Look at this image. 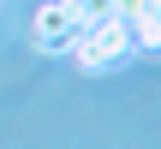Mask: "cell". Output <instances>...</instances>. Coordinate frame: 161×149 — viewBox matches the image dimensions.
<instances>
[{
    "label": "cell",
    "mask_w": 161,
    "mask_h": 149,
    "mask_svg": "<svg viewBox=\"0 0 161 149\" xmlns=\"http://www.w3.org/2000/svg\"><path fill=\"white\" fill-rule=\"evenodd\" d=\"M143 6H149V0H108V12H114V18H137Z\"/></svg>",
    "instance_id": "cell-3"
},
{
    "label": "cell",
    "mask_w": 161,
    "mask_h": 149,
    "mask_svg": "<svg viewBox=\"0 0 161 149\" xmlns=\"http://www.w3.org/2000/svg\"><path fill=\"white\" fill-rule=\"evenodd\" d=\"M149 12H155V18H161V0H149Z\"/></svg>",
    "instance_id": "cell-4"
},
{
    "label": "cell",
    "mask_w": 161,
    "mask_h": 149,
    "mask_svg": "<svg viewBox=\"0 0 161 149\" xmlns=\"http://www.w3.org/2000/svg\"><path fill=\"white\" fill-rule=\"evenodd\" d=\"M125 54H131V30H125V18H114V12L96 18V24L84 30V42L72 48V60H78L84 72H108V66H119Z\"/></svg>",
    "instance_id": "cell-1"
},
{
    "label": "cell",
    "mask_w": 161,
    "mask_h": 149,
    "mask_svg": "<svg viewBox=\"0 0 161 149\" xmlns=\"http://www.w3.org/2000/svg\"><path fill=\"white\" fill-rule=\"evenodd\" d=\"M125 30H131V48H143V54H161V18L143 6L137 18H125Z\"/></svg>",
    "instance_id": "cell-2"
}]
</instances>
